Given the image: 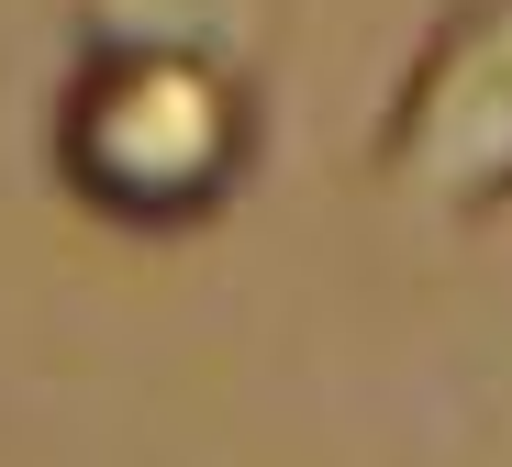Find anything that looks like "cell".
I'll list each match as a JSON object with an SVG mask.
<instances>
[{
	"label": "cell",
	"mask_w": 512,
	"mask_h": 467,
	"mask_svg": "<svg viewBox=\"0 0 512 467\" xmlns=\"http://www.w3.org/2000/svg\"><path fill=\"white\" fill-rule=\"evenodd\" d=\"M268 156V67L212 45H78L45 112L56 190L123 234H201Z\"/></svg>",
	"instance_id": "cell-1"
},
{
	"label": "cell",
	"mask_w": 512,
	"mask_h": 467,
	"mask_svg": "<svg viewBox=\"0 0 512 467\" xmlns=\"http://www.w3.org/2000/svg\"><path fill=\"white\" fill-rule=\"evenodd\" d=\"M279 12L290 0H67L78 45H212V56H245V67H268Z\"/></svg>",
	"instance_id": "cell-3"
},
{
	"label": "cell",
	"mask_w": 512,
	"mask_h": 467,
	"mask_svg": "<svg viewBox=\"0 0 512 467\" xmlns=\"http://www.w3.org/2000/svg\"><path fill=\"white\" fill-rule=\"evenodd\" d=\"M368 178L423 223L512 212V0H446L423 23L379 101Z\"/></svg>",
	"instance_id": "cell-2"
}]
</instances>
